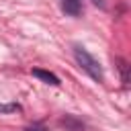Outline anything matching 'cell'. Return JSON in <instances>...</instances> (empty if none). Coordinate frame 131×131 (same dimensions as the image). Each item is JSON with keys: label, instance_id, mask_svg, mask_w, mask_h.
Returning <instances> with one entry per match:
<instances>
[{"label": "cell", "instance_id": "7a4b0ae2", "mask_svg": "<svg viewBox=\"0 0 131 131\" xmlns=\"http://www.w3.org/2000/svg\"><path fill=\"white\" fill-rule=\"evenodd\" d=\"M61 8L70 16H78L82 12V0H61Z\"/></svg>", "mask_w": 131, "mask_h": 131}, {"label": "cell", "instance_id": "277c9868", "mask_svg": "<svg viewBox=\"0 0 131 131\" xmlns=\"http://www.w3.org/2000/svg\"><path fill=\"white\" fill-rule=\"evenodd\" d=\"M119 68H121V74H123V84L125 86H129V66H127V61L125 59H119Z\"/></svg>", "mask_w": 131, "mask_h": 131}, {"label": "cell", "instance_id": "8992f818", "mask_svg": "<svg viewBox=\"0 0 131 131\" xmlns=\"http://www.w3.org/2000/svg\"><path fill=\"white\" fill-rule=\"evenodd\" d=\"M25 131H47V129H45V127H43L41 123H33V125H29V127H27Z\"/></svg>", "mask_w": 131, "mask_h": 131}, {"label": "cell", "instance_id": "5b68a950", "mask_svg": "<svg viewBox=\"0 0 131 131\" xmlns=\"http://www.w3.org/2000/svg\"><path fill=\"white\" fill-rule=\"evenodd\" d=\"M18 108H20L18 104H0V113H14Z\"/></svg>", "mask_w": 131, "mask_h": 131}, {"label": "cell", "instance_id": "52a82bcc", "mask_svg": "<svg viewBox=\"0 0 131 131\" xmlns=\"http://www.w3.org/2000/svg\"><path fill=\"white\" fill-rule=\"evenodd\" d=\"M96 6H100V8H104V0H92Z\"/></svg>", "mask_w": 131, "mask_h": 131}, {"label": "cell", "instance_id": "6da1fadb", "mask_svg": "<svg viewBox=\"0 0 131 131\" xmlns=\"http://www.w3.org/2000/svg\"><path fill=\"white\" fill-rule=\"evenodd\" d=\"M74 57H76V61L80 63V68L92 78V80H96V82H102V78H104V74H102V68H100V63L86 51V49H82L80 45H76L74 47Z\"/></svg>", "mask_w": 131, "mask_h": 131}, {"label": "cell", "instance_id": "3957f363", "mask_svg": "<svg viewBox=\"0 0 131 131\" xmlns=\"http://www.w3.org/2000/svg\"><path fill=\"white\" fill-rule=\"evenodd\" d=\"M33 76H35V78H39V80H41V82H45V84H51V86H57V84H59V78H57L55 74L45 72V70H39V68H35V70H33Z\"/></svg>", "mask_w": 131, "mask_h": 131}]
</instances>
